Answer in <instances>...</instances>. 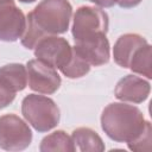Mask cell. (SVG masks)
Instances as JSON below:
<instances>
[{
	"label": "cell",
	"instance_id": "10",
	"mask_svg": "<svg viewBox=\"0 0 152 152\" xmlns=\"http://www.w3.org/2000/svg\"><path fill=\"white\" fill-rule=\"evenodd\" d=\"M150 83L142 77L135 75H126L115 86V97L122 102L141 103L150 95Z\"/></svg>",
	"mask_w": 152,
	"mask_h": 152
},
{
	"label": "cell",
	"instance_id": "13",
	"mask_svg": "<svg viewBox=\"0 0 152 152\" xmlns=\"http://www.w3.org/2000/svg\"><path fill=\"white\" fill-rule=\"evenodd\" d=\"M71 140L75 146V151L88 152H102L104 151V144L101 137L91 128L88 127H78L72 131Z\"/></svg>",
	"mask_w": 152,
	"mask_h": 152
},
{
	"label": "cell",
	"instance_id": "19",
	"mask_svg": "<svg viewBox=\"0 0 152 152\" xmlns=\"http://www.w3.org/2000/svg\"><path fill=\"white\" fill-rule=\"evenodd\" d=\"M142 0H118L116 5H119L122 8H132L138 6Z\"/></svg>",
	"mask_w": 152,
	"mask_h": 152
},
{
	"label": "cell",
	"instance_id": "5",
	"mask_svg": "<svg viewBox=\"0 0 152 152\" xmlns=\"http://www.w3.org/2000/svg\"><path fill=\"white\" fill-rule=\"evenodd\" d=\"M32 132L28 125L15 114L0 116V148L5 151H23L30 146Z\"/></svg>",
	"mask_w": 152,
	"mask_h": 152
},
{
	"label": "cell",
	"instance_id": "3",
	"mask_svg": "<svg viewBox=\"0 0 152 152\" xmlns=\"http://www.w3.org/2000/svg\"><path fill=\"white\" fill-rule=\"evenodd\" d=\"M21 114L25 120L39 133L55 128L61 118L56 102L44 95L28 94L21 101Z\"/></svg>",
	"mask_w": 152,
	"mask_h": 152
},
{
	"label": "cell",
	"instance_id": "12",
	"mask_svg": "<svg viewBox=\"0 0 152 152\" xmlns=\"http://www.w3.org/2000/svg\"><path fill=\"white\" fill-rule=\"evenodd\" d=\"M0 82L13 93L24 90L27 86L26 66L20 63H11L0 66Z\"/></svg>",
	"mask_w": 152,
	"mask_h": 152
},
{
	"label": "cell",
	"instance_id": "16",
	"mask_svg": "<svg viewBox=\"0 0 152 152\" xmlns=\"http://www.w3.org/2000/svg\"><path fill=\"white\" fill-rule=\"evenodd\" d=\"M90 70V65L78 55V52L72 46V57L66 66H64L61 72L68 78H80L87 75Z\"/></svg>",
	"mask_w": 152,
	"mask_h": 152
},
{
	"label": "cell",
	"instance_id": "1",
	"mask_svg": "<svg viewBox=\"0 0 152 152\" xmlns=\"http://www.w3.org/2000/svg\"><path fill=\"white\" fill-rule=\"evenodd\" d=\"M72 7L68 0H42L26 15V27L21 44L32 50L46 36L65 33L69 28Z\"/></svg>",
	"mask_w": 152,
	"mask_h": 152
},
{
	"label": "cell",
	"instance_id": "14",
	"mask_svg": "<svg viewBox=\"0 0 152 152\" xmlns=\"http://www.w3.org/2000/svg\"><path fill=\"white\" fill-rule=\"evenodd\" d=\"M39 151L42 152H51V151H63V152H75V146L71 140V137H69L64 131L58 129L40 141Z\"/></svg>",
	"mask_w": 152,
	"mask_h": 152
},
{
	"label": "cell",
	"instance_id": "8",
	"mask_svg": "<svg viewBox=\"0 0 152 152\" xmlns=\"http://www.w3.org/2000/svg\"><path fill=\"white\" fill-rule=\"evenodd\" d=\"M26 27V17L14 0H0V40L15 42Z\"/></svg>",
	"mask_w": 152,
	"mask_h": 152
},
{
	"label": "cell",
	"instance_id": "20",
	"mask_svg": "<svg viewBox=\"0 0 152 152\" xmlns=\"http://www.w3.org/2000/svg\"><path fill=\"white\" fill-rule=\"evenodd\" d=\"M100 7H112L114 5H116L118 0H88Z\"/></svg>",
	"mask_w": 152,
	"mask_h": 152
},
{
	"label": "cell",
	"instance_id": "9",
	"mask_svg": "<svg viewBox=\"0 0 152 152\" xmlns=\"http://www.w3.org/2000/svg\"><path fill=\"white\" fill-rule=\"evenodd\" d=\"M74 48L90 66H100L109 62L110 46L106 33H97L93 37L75 42Z\"/></svg>",
	"mask_w": 152,
	"mask_h": 152
},
{
	"label": "cell",
	"instance_id": "21",
	"mask_svg": "<svg viewBox=\"0 0 152 152\" xmlns=\"http://www.w3.org/2000/svg\"><path fill=\"white\" fill-rule=\"evenodd\" d=\"M20 2H24V4H31V2H34L36 0H19Z\"/></svg>",
	"mask_w": 152,
	"mask_h": 152
},
{
	"label": "cell",
	"instance_id": "15",
	"mask_svg": "<svg viewBox=\"0 0 152 152\" xmlns=\"http://www.w3.org/2000/svg\"><path fill=\"white\" fill-rule=\"evenodd\" d=\"M151 45L147 43L142 46H140L137 52L134 53L133 58L131 59V63L128 65V69H131L133 72L145 76L146 78H152V71H151Z\"/></svg>",
	"mask_w": 152,
	"mask_h": 152
},
{
	"label": "cell",
	"instance_id": "18",
	"mask_svg": "<svg viewBox=\"0 0 152 152\" xmlns=\"http://www.w3.org/2000/svg\"><path fill=\"white\" fill-rule=\"evenodd\" d=\"M15 99V93L6 88L0 82V109L6 108L8 104H11Z\"/></svg>",
	"mask_w": 152,
	"mask_h": 152
},
{
	"label": "cell",
	"instance_id": "2",
	"mask_svg": "<svg viewBox=\"0 0 152 152\" xmlns=\"http://www.w3.org/2000/svg\"><path fill=\"white\" fill-rule=\"evenodd\" d=\"M151 126L142 112L132 104L113 102L101 114V127L108 138L116 142H132Z\"/></svg>",
	"mask_w": 152,
	"mask_h": 152
},
{
	"label": "cell",
	"instance_id": "11",
	"mask_svg": "<svg viewBox=\"0 0 152 152\" xmlns=\"http://www.w3.org/2000/svg\"><path fill=\"white\" fill-rule=\"evenodd\" d=\"M147 44V40L137 33H125L118 38L113 48V57L118 65L128 68L137 50Z\"/></svg>",
	"mask_w": 152,
	"mask_h": 152
},
{
	"label": "cell",
	"instance_id": "7",
	"mask_svg": "<svg viewBox=\"0 0 152 152\" xmlns=\"http://www.w3.org/2000/svg\"><path fill=\"white\" fill-rule=\"evenodd\" d=\"M26 70L27 83L33 91L51 95L59 89L62 83L61 76L51 65L36 58L27 62Z\"/></svg>",
	"mask_w": 152,
	"mask_h": 152
},
{
	"label": "cell",
	"instance_id": "17",
	"mask_svg": "<svg viewBox=\"0 0 152 152\" xmlns=\"http://www.w3.org/2000/svg\"><path fill=\"white\" fill-rule=\"evenodd\" d=\"M151 126L146 128V131L134 141L128 142V148L132 151H150L151 150Z\"/></svg>",
	"mask_w": 152,
	"mask_h": 152
},
{
	"label": "cell",
	"instance_id": "4",
	"mask_svg": "<svg viewBox=\"0 0 152 152\" xmlns=\"http://www.w3.org/2000/svg\"><path fill=\"white\" fill-rule=\"evenodd\" d=\"M72 37L75 42L93 37L97 33H107L109 26L108 14L94 6H81L72 19Z\"/></svg>",
	"mask_w": 152,
	"mask_h": 152
},
{
	"label": "cell",
	"instance_id": "6",
	"mask_svg": "<svg viewBox=\"0 0 152 152\" xmlns=\"http://www.w3.org/2000/svg\"><path fill=\"white\" fill-rule=\"evenodd\" d=\"M33 49L37 59L59 70L66 66L72 57V46L65 38L58 36L42 38Z\"/></svg>",
	"mask_w": 152,
	"mask_h": 152
}]
</instances>
